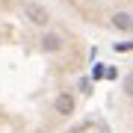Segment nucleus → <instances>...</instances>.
Segmentation results:
<instances>
[{"mask_svg":"<svg viewBox=\"0 0 133 133\" xmlns=\"http://www.w3.org/2000/svg\"><path fill=\"white\" fill-rule=\"evenodd\" d=\"M86 65V44L71 30L56 27L44 9L30 24V33L0 42V109L36 107L48 118H71L77 107V77Z\"/></svg>","mask_w":133,"mask_h":133,"instance_id":"1","label":"nucleus"}]
</instances>
